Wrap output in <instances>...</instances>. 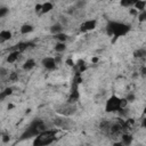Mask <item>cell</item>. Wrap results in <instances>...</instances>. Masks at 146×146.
<instances>
[{"label": "cell", "mask_w": 146, "mask_h": 146, "mask_svg": "<svg viewBox=\"0 0 146 146\" xmlns=\"http://www.w3.org/2000/svg\"><path fill=\"white\" fill-rule=\"evenodd\" d=\"M0 136H1V132H0Z\"/></svg>", "instance_id": "cell-35"}, {"label": "cell", "mask_w": 146, "mask_h": 146, "mask_svg": "<svg viewBox=\"0 0 146 146\" xmlns=\"http://www.w3.org/2000/svg\"><path fill=\"white\" fill-rule=\"evenodd\" d=\"M133 5H135V0H121L120 1V6L124 8H132Z\"/></svg>", "instance_id": "cell-18"}, {"label": "cell", "mask_w": 146, "mask_h": 146, "mask_svg": "<svg viewBox=\"0 0 146 146\" xmlns=\"http://www.w3.org/2000/svg\"><path fill=\"white\" fill-rule=\"evenodd\" d=\"M66 48H67V46H66V43H64V42H57L55 46H54V49H55V51L56 52H64L65 50H66Z\"/></svg>", "instance_id": "cell-16"}, {"label": "cell", "mask_w": 146, "mask_h": 146, "mask_svg": "<svg viewBox=\"0 0 146 146\" xmlns=\"http://www.w3.org/2000/svg\"><path fill=\"white\" fill-rule=\"evenodd\" d=\"M19 54H21V52H19V51H17V50H13V51H10V52L8 54V56H7V58H6L7 63H9V64L15 63V62L18 59Z\"/></svg>", "instance_id": "cell-9"}, {"label": "cell", "mask_w": 146, "mask_h": 146, "mask_svg": "<svg viewBox=\"0 0 146 146\" xmlns=\"http://www.w3.org/2000/svg\"><path fill=\"white\" fill-rule=\"evenodd\" d=\"M13 107H14V105H13V104H9V105L7 106V108H8V110H10V108H13Z\"/></svg>", "instance_id": "cell-33"}, {"label": "cell", "mask_w": 146, "mask_h": 146, "mask_svg": "<svg viewBox=\"0 0 146 146\" xmlns=\"http://www.w3.org/2000/svg\"><path fill=\"white\" fill-rule=\"evenodd\" d=\"M131 30V26L123 22H116V21H110L106 25V33L110 36L114 38H121L127 35Z\"/></svg>", "instance_id": "cell-1"}, {"label": "cell", "mask_w": 146, "mask_h": 146, "mask_svg": "<svg viewBox=\"0 0 146 146\" xmlns=\"http://www.w3.org/2000/svg\"><path fill=\"white\" fill-rule=\"evenodd\" d=\"M33 30H34L33 25L27 24V23L23 24V25L21 26V29H19V31H21V33H22V34H29V33L33 32Z\"/></svg>", "instance_id": "cell-14"}, {"label": "cell", "mask_w": 146, "mask_h": 146, "mask_svg": "<svg viewBox=\"0 0 146 146\" xmlns=\"http://www.w3.org/2000/svg\"><path fill=\"white\" fill-rule=\"evenodd\" d=\"M34 66H35V60L33 58H29L24 62L22 67H23L24 71H31L32 68H34Z\"/></svg>", "instance_id": "cell-12"}, {"label": "cell", "mask_w": 146, "mask_h": 146, "mask_svg": "<svg viewBox=\"0 0 146 146\" xmlns=\"http://www.w3.org/2000/svg\"><path fill=\"white\" fill-rule=\"evenodd\" d=\"M9 13V9L7 8V7H0V18H2V17H5V16H7V14Z\"/></svg>", "instance_id": "cell-23"}, {"label": "cell", "mask_w": 146, "mask_h": 146, "mask_svg": "<svg viewBox=\"0 0 146 146\" xmlns=\"http://www.w3.org/2000/svg\"><path fill=\"white\" fill-rule=\"evenodd\" d=\"M79 146H84V145H79Z\"/></svg>", "instance_id": "cell-34"}, {"label": "cell", "mask_w": 146, "mask_h": 146, "mask_svg": "<svg viewBox=\"0 0 146 146\" xmlns=\"http://www.w3.org/2000/svg\"><path fill=\"white\" fill-rule=\"evenodd\" d=\"M63 32V26L60 25V23H56V24H52L50 26V33L54 34V35H57L59 33Z\"/></svg>", "instance_id": "cell-13"}, {"label": "cell", "mask_w": 146, "mask_h": 146, "mask_svg": "<svg viewBox=\"0 0 146 146\" xmlns=\"http://www.w3.org/2000/svg\"><path fill=\"white\" fill-rule=\"evenodd\" d=\"M128 102L125 98H121L117 95L113 94L111 95L105 103V112L107 113H114V112H119L120 110H123L127 106Z\"/></svg>", "instance_id": "cell-2"}, {"label": "cell", "mask_w": 146, "mask_h": 146, "mask_svg": "<svg viewBox=\"0 0 146 146\" xmlns=\"http://www.w3.org/2000/svg\"><path fill=\"white\" fill-rule=\"evenodd\" d=\"M130 14H131V15H133V16H137V15H138V11H137L136 9L131 8V9H130Z\"/></svg>", "instance_id": "cell-29"}, {"label": "cell", "mask_w": 146, "mask_h": 146, "mask_svg": "<svg viewBox=\"0 0 146 146\" xmlns=\"http://www.w3.org/2000/svg\"><path fill=\"white\" fill-rule=\"evenodd\" d=\"M1 140H2V143H9L10 141V136L9 135H6V133H3V135H1Z\"/></svg>", "instance_id": "cell-24"}, {"label": "cell", "mask_w": 146, "mask_h": 146, "mask_svg": "<svg viewBox=\"0 0 146 146\" xmlns=\"http://www.w3.org/2000/svg\"><path fill=\"white\" fill-rule=\"evenodd\" d=\"M91 62H92V63H97V62H98V57H94V58L91 59Z\"/></svg>", "instance_id": "cell-32"}, {"label": "cell", "mask_w": 146, "mask_h": 146, "mask_svg": "<svg viewBox=\"0 0 146 146\" xmlns=\"http://www.w3.org/2000/svg\"><path fill=\"white\" fill-rule=\"evenodd\" d=\"M44 130H46V128H44L43 122L41 120L36 119L33 122H31V124L29 125V128L22 133L21 139L24 140V139H29V138H34V137H36L39 133H41Z\"/></svg>", "instance_id": "cell-3"}, {"label": "cell", "mask_w": 146, "mask_h": 146, "mask_svg": "<svg viewBox=\"0 0 146 146\" xmlns=\"http://www.w3.org/2000/svg\"><path fill=\"white\" fill-rule=\"evenodd\" d=\"M145 55H146V51H145V49H138V50H136V51L133 52V56H135V57H137V58L144 57Z\"/></svg>", "instance_id": "cell-21"}, {"label": "cell", "mask_w": 146, "mask_h": 146, "mask_svg": "<svg viewBox=\"0 0 146 146\" xmlns=\"http://www.w3.org/2000/svg\"><path fill=\"white\" fill-rule=\"evenodd\" d=\"M137 18H138V21H139V22H145V21H146V10L138 13Z\"/></svg>", "instance_id": "cell-22"}, {"label": "cell", "mask_w": 146, "mask_h": 146, "mask_svg": "<svg viewBox=\"0 0 146 146\" xmlns=\"http://www.w3.org/2000/svg\"><path fill=\"white\" fill-rule=\"evenodd\" d=\"M132 141H133V137H132L131 133H129V132L122 133V136H121V143L124 146H130L132 144Z\"/></svg>", "instance_id": "cell-8"}, {"label": "cell", "mask_w": 146, "mask_h": 146, "mask_svg": "<svg viewBox=\"0 0 146 146\" xmlns=\"http://www.w3.org/2000/svg\"><path fill=\"white\" fill-rule=\"evenodd\" d=\"M112 146H124V145H123V144H122L121 141H114Z\"/></svg>", "instance_id": "cell-30"}, {"label": "cell", "mask_w": 146, "mask_h": 146, "mask_svg": "<svg viewBox=\"0 0 146 146\" xmlns=\"http://www.w3.org/2000/svg\"><path fill=\"white\" fill-rule=\"evenodd\" d=\"M13 38V33L9 30H1L0 31V43H5Z\"/></svg>", "instance_id": "cell-7"}, {"label": "cell", "mask_w": 146, "mask_h": 146, "mask_svg": "<svg viewBox=\"0 0 146 146\" xmlns=\"http://www.w3.org/2000/svg\"><path fill=\"white\" fill-rule=\"evenodd\" d=\"M41 10V3L35 5V11H40Z\"/></svg>", "instance_id": "cell-31"}, {"label": "cell", "mask_w": 146, "mask_h": 146, "mask_svg": "<svg viewBox=\"0 0 146 146\" xmlns=\"http://www.w3.org/2000/svg\"><path fill=\"white\" fill-rule=\"evenodd\" d=\"M122 129H123V125L120 124V123H114V124H112V125L110 127V131H111L112 133H117V132H120Z\"/></svg>", "instance_id": "cell-17"}, {"label": "cell", "mask_w": 146, "mask_h": 146, "mask_svg": "<svg viewBox=\"0 0 146 146\" xmlns=\"http://www.w3.org/2000/svg\"><path fill=\"white\" fill-rule=\"evenodd\" d=\"M84 5H86V1H79V2H76V7H79V8L83 7Z\"/></svg>", "instance_id": "cell-28"}, {"label": "cell", "mask_w": 146, "mask_h": 146, "mask_svg": "<svg viewBox=\"0 0 146 146\" xmlns=\"http://www.w3.org/2000/svg\"><path fill=\"white\" fill-rule=\"evenodd\" d=\"M7 74H9L8 71L5 67H0V76H6Z\"/></svg>", "instance_id": "cell-26"}, {"label": "cell", "mask_w": 146, "mask_h": 146, "mask_svg": "<svg viewBox=\"0 0 146 146\" xmlns=\"http://www.w3.org/2000/svg\"><path fill=\"white\" fill-rule=\"evenodd\" d=\"M10 95H13V88L11 87H7L5 88L2 91H0V102L6 99L7 97H9Z\"/></svg>", "instance_id": "cell-15"}, {"label": "cell", "mask_w": 146, "mask_h": 146, "mask_svg": "<svg viewBox=\"0 0 146 146\" xmlns=\"http://www.w3.org/2000/svg\"><path fill=\"white\" fill-rule=\"evenodd\" d=\"M52 9H54V3L50 2V1H46V2L41 3V10H40V13L41 14H48Z\"/></svg>", "instance_id": "cell-10"}, {"label": "cell", "mask_w": 146, "mask_h": 146, "mask_svg": "<svg viewBox=\"0 0 146 146\" xmlns=\"http://www.w3.org/2000/svg\"><path fill=\"white\" fill-rule=\"evenodd\" d=\"M55 39L57 40V42H66V40H67V34H65V33H59V34H57V35H55Z\"/></svg>", "instance_id": "cell-20"}, {"label": "cell", "mask_w": 146, "mask_h": 146, "mask_svg": "<svg viewBox=\"0 0 146 146\" xmlns=\"http://www.w3.org/2000/svg\"><path fill=\"white\" fill-rule=\"evenodd\" d=\"M29 44H30L29 42H18V43L16 44V49H15V50L22 52V51H24L25 49L29 48Z\"/></svg>", "instance_id": "cell-19"}, {"label": "cell", "mask_w": 146, "mask_h": 146, "mask_svg": "<svg viewBox=\"0 0 146 146\" xmlns=\"http://www.w3.org/2000/svg\"><path fill=\"white\" fill-rule=\"evenodd\" d=\"M41 65L43 68H46L47 71H54L56 70L57 67V63L55 60V57H51V56H47V57H43L42 60H41Z\"/></svg>", "instance_id": "cell-5"}, {"label": "cell", "mask_w": 146, "mask_h": 146, "mask_svg": "<svg viewBox=\"0 0 146 146\" xmlns=\"http://www.w3.org/2000/svg\"><path fill=\"white\" fill-rule=\"evenodd\" d=\"M8 75H9V80H11V81H16V80L18 79V75H17L16 72H11V73H9Z\"/></svg>", "instance_id": "cell-25"}, {"label": "cell", "mask_w": 146, "mask_h": 146, "mask_svg": "<svg viewBox=\"0 0 146 146\" xmlns=\"http://www.w3.org/2000/svg\"><path fill=\"white\" fill-rule=\"evenodd\" d=\"M97 26V21L96 19H87V21H83L80 25V30L81 32H89V31H92L95 30Z\"/></svg>", "instance_id": "cell-6"}, {"label": "cell", "mask_w": 146, "mask_h": 146, "mask_svg": "<svg viewBox=\"0 0 146 146\" xmlns=\"http://www.w3.org/2000/svg\"><path fill=\"white\" fill-rule=\"evenodd\" d=\"M146 7V1L145 0H135V5H133V9H136L138 13L144 11Z\"/></svg>", "instance_id": "cell-11"}, {"label": "cell", "mask_w": 146, "mask_h": 146, "mask_svg": "<svg viewBox=\"0 0 146 146\" xmlns=\"http://www.w3.org/2000/svg\"><path fill=\"white\" fill-rule=\"evenodd\" d=\"M55 131L44 130L33 139V146H48L55 141Z\"/></svg>", "instance_id": "cell-4"}, {"label": "cell", "mask_w": 146, "mask_h": 146, "mask_svg": "<svg viewBox=\"0 0 146 146\" xmlns=\"http://www.w3.org/2000/svg\"><path fill=\"white\" fill-rule=\"evenodd\" d=\"M66 64H67L68 66H74V62H73V59H71V58L66 59Z\"/></svg>", "instance_id": "cell-27"}]
</instances>
